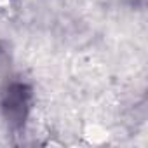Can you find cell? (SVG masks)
<instances>
[{"instance_id":"cell-1","label":"cell","mask_w":148,"mask_h":148,"mask_svg":"<svg viewBox=\"0 0 148 148\" xmlns=\"http://www.w3.org/2000/svg\"><path fill=\"white\" fill-rule=\"evenodd\" d=\"M30 105V89L25 84H12L4 96V112L11 124L21 125L25 122Z\"/></svg>"}]
</instances>
